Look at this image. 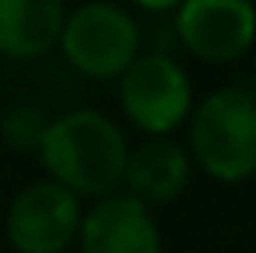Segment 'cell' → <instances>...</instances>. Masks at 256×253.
Returning a JSON list of instances; mask_svg holds the SVG:
<instances>
[{
	"mask_svg": "<svg viewBox=\"0 0 256 253\" xmlns=\"http://www.w3.org/2000/svg\"><path fill=\"white\" fill-rule=\"evenodd\" d=\"M187 156L218 184L256 177V101L246 87H222L201 97L187 118Z\"/></svg>",
	"mask_w": 256,
	"mask_h": 253,
	"instance_id": "7a4b0ae2",
	"label": "cell"
},
{
	"mask_svg": "<svg viewBox=\"0 0 256 253\" xmlns=\"http://www.w3.org/2000/svg\"><path fill=\"white\" fill-rule=\"evenodd\" d=\"M128 149L125 132L111 115L97 108H73L48 122L35 156L45 180L66 187L80 201H100L122 191Z\"/></svg>",
	"mask_w": 256,
	"mask_h": 253,
	"instance_id": "6da1fadb",
	"label": "cell"
},
{
	"mask_svg": "<svg viewBox=\"0 0 256 253\" xmlns=\"http://www.w3.org/2000/svg\"><path fill=\"white\" fill-rule=\"evenodd\" d=\"M173 39L201 63H236L256 42V7L246 0H184L170 18Z\"/></svg>",
	"mask_w": 256,
	"mask_h": 253,
	"instance_id": "8992f818",
	"label": "cell"
},
{
	"mask_svg": "<svg viewBox=\"0 0 256 253\" xmlns=\"http://www.w3.org/2000/svg\"><path fill=\"white\" fill-rule=\"evenodd\" d=\"M59 52L86 80H118L142 56V25L122 4L90 0L66 11Z\"/></svg>",
	"mask_w": 256,
	"mask_h": 253,
	"instance_id": "3957f363",
	"label": "cell"
},
{
	"mask_svg": "<svg viewBox=\"0 0 256 253\" xmlns=\"http://www.w3.org/2000/svg\"><path fill=\"white\" fill-rule=\"evenodd\" d=\"M66 4L59 0H0V56L35 63L59 49Z\"/></svg>",
	"mask_w": 256,
	"mask_h": 253,
	"instance_id": "9c48e42d",
	"label": "cell"
},
{
	"mask_svg": "<svg viewBox=\"0 0 256 253\" xmlns=\"http://www.w3.org/2000/svg\"><path fill=\"white\" fill-rule=\"evenodd\" d=\"M48 115H45L42 104H32V101H18L4 111L0 118V139L4 146H10L14 153H38L45 132H48Z\"/></svg>",
	"mask_w": 256,
	"mask_h": 253,
	"instance_id": "30bf717a",
	"label": "cell"
},
{
	"mask_svg": "<svg viewBox=\"0 0 256 253\" xmlns=\"http://www.w3.org/2000/svg\"><path fill=\"white\" fill-rule=\"evenodd\" d=\"M118 108L149 139H170L194 111V84L180 59L149 49L118 77Z\"/></svg>",
	"mask_w": 256,
	"mask_h": 253,
	"instance_id": "277c9868",
	"label": "cell"
},
{
	"mask_svg": "<svg viewBox=\"0 0 256 253\" xmlns=\"http://www.w3.org/2000/svg\"><path fill=\"white\" fill-rule=\"evenodd\" d=\"M84 201L52 180L24 184L4 211V239L14 253H66L76 246Z\"/></svg>",
	"mask_w": 256,
	"mask_h": 253,
	"instance_id": "5b68a950",
	"label": "cell"
},
{
	"mask_svg": "<svg viewBox=\"0 0 256 253\" xmlns=\"http://www.w3.org/2000/svg\"><path fill=\"white\" fill-rule=\"evenodd\" d=\"M190 173H194V163H190L184 142H176V139H142L135 149H128L122 191L156 211L160 205H170L187 191Z\"/></svg>",
	"mask_w": 256,
	"mask_h": 253,
	"instance_id": "ba28073f",
	"label": "cell"
},
{
	"mask_svg": "<svg viewBox=\"0 0 256 253\" xmlns=\"http://www.w3.org/2000/svg\"><path fill=\"white\" fill-rule=\"evenodd\" d=\"M250 94H253V101H256V77H253V87H250Z\"/></svg>",
	"mask_w": 256,
	"mask_h": 253,
	"instance_id": "8fae6325",
	"label": "cell"
},
{
	"mask_svg": "<svg viewBox=\"0 0 256 253\" xmlns=\"http://www.w3.org/2000/svg\"><path fill=\"white\" fill-rule=\"evenodd\" d=\"M80 253H163V229L156 211L118 191L90 201L76 232Z\"/></svg>",
	"mask_w": 256,
	"mask_h": 253,
	"instance_id": "52a82bcc",
	"label": "cell"
}]
</instances>
